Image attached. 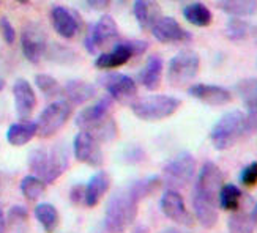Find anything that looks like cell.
Wrapping results in <instances>:
<instances>
[{"instance_id":"1","label":"cell","mask_w":257,"mask_h":233,"mask_svg":"<svg viewBox=\"0 0 257 233\" xmlns=\"http://www.w3.org/2000/svg\"><path fill=\"white\" fill-rule=\"evenodd\" d=\"M222 186V172L215 162H205L199 170L196 187L193 192V208L199 224L205 228H213L218 222V195Z\"/></svg>"},{"instance_id":"2","label":"cell","mask_w":257,"mask_h":233,"mask_svg":"<svg viewBox=\"0 0 257 233\" xmlns=\"http://www.w3.org/2000/svg\"><path fill=\"white\" fill-rule=\"evenodd\" d=\"M142 198L130 184L110 195L104 213V228L109 233H123L133 225L138 216V206Z\"/></svg>"},{"instance_id":"3","label":"cell","mask_w":257,"mask_h":233,"mask_svg":"<svg viewBox=\"0 0 257 233\" xmlns=\"http://www.w3.org/2000/svg\"><path fill=\"white\" fill-rule=\"evenodd\" d=\"M114 99L106 96L90 107L77 114L76 125L82 131L90 132L98 142H109L117 136V126L114 118L109 115L110 104Z\"/></svg>"},{"instance_id":"4","label":"cell","mask_w":257,"mask_h":233,"mask_svg":"<svg viewBox=\"0 0 257 233\" xmlns=\"http://www.w3.org/2000/svg\"><path fill=\"white\" fill-rule=\"evenodd\" d=\"M68 150L63 145L51 148H35L29 154V167L37 176L49 184L59 180L68 169Z\"/></svg>"},{"instance_id":"5","label":"cell","mask_w":257,"mask_h":233,"mask_svg":"<svg viewBox=\"0 0 257 233\" xmlns=\"http://www.w3.org/2000/svg\"><path fill=\"white\" fill-rule=\"evenodd\" d=\"M246 134V115L232 110L222 115L210 132V140L216 150H227Z\"/></svg>"},{"instance_id":"6","label":"cell","mask_w":257,"mask_h":233,"mask_svg":"<svg viewBox=\"0 0 257 233\" xmlns=\"http://www.w3.org/2000/svg\"><path fill=\"white\" fill-rule=\"evenodd\" d=\"M180 104V99L169 95H150L134 99L131 103V110L144 121H160L174 115Z\"/></svg>"},{"instance_id":"7","label":"cell","mask_w":257,"mask_h":233,"mask_svg":"<svg viewBox=\"0 0 257 233\" xmlns=\"http://www.w3.org/2000/svg\"><path fill=\"white\" fill-rule=\"evenodd\" d=\"M164 183L171 187H185L188 183H191L196 175V159L191 153L182 151L177 156H174L163 169Z\"/></svg>"},{"instance_id":"8","label":"cell","mask_w":257,"mask_h":233,"mask_svg":"<svg viewBox=\"0 0 257 233\" xmlns=\"http://www.w3.org/2000/svg\"><path fill=\"white\" fill-rule=\"evenodd\" d=\"M200 68V59L194 51H180L171 59L167 68V79L174 87H182L191 82Z\"/></svg>"},{"instance_id":"9","label":"cell","mask_w":257,"mask_h":233,"mask_svg":"<svg viewBox=\"0 0 257 233\" xmlns=\"http://www.w3.org/2000/svg\"><path fill=\"white\" fill-rule=\"evenodd\" d=\"M71 115V104L68 101H54L43 110L37 126L40 137H52L65 126Z\"/></svg>"},{"instance_id":"10","label":"cell","mask_w":257,"mask_h":233,"mask_svg":"<svg viewBox=\"0 0 257 233\" xmlns=\"http://www.w3.org/2000/svg\"><path fill=\"white\" fill-rule=\"evenodd\" d=\"M114 41H120V33H118L117 24L112 16L103 15L96 21V24H93L88 29L84 44L88 52L95 54L96 51L106 48L107 44Z\"/></svg>"},{"instance_id":"11","label":"cell","mask_w":257,"mask_h":233,"mask_svg":"<svg viewBox=\"0 0 257 233\" xmlns=\"http://www.w3.org/2000/svg\"><path fill=\"white\" fill-rule=\"evenodd\" d=\"M46 32L40 24H27L21 32V46L26 59L30 63H40L48 51Z\"/></svg>"},{"instance_id":"12","label":"cell","mask_w":257,"mask_h":233,"mask_svg":"<svg viewBox=\"0 0 257 233\" xmlns=\"http://www.w3.org/2000/svg\"><path fill=\"white\" fill-rule=\"evenodd\" d=\"M99 84H101L109 96L115 99L118 103H130L134 101L138 95V84L133 77L120 73H109L99 77Z\"/></svg>"},{"instance_id":"13","label":"cell","mask_w":257,"mask_h":233,"mask_svg":"<svg viewBox=\"0 0 257 233\" xmlns=\"http://www.w3.org/2000/svg\"><path fill=\"white\" fill-rule=\"evenodd\" d=\"M160 206H161L163 214L167 219L174 220V222L186 225V227H191L194 224V219L186 209V205H185L182 194L177 189H171L169 187L167 191H164V194L161 197V202H160Z\"/></svg>"},{"instance_id":"14","label":"cell","mask_w":257,"mask_h":233,"mask_svg":"<svg viewBox=\"0 0 257 233\" xmlns=\"http://www.w3.org/2000/svg\"><path fill=\"white\" fill-rule=\"evenodd\" d=\"M74 156L79 162H84L92 167H98L103 162V153L99 148V142L90 134V132L82 131L77 132L73 142Z\"/></svg>"},{"instance_id":"15","label":"cell","mask_w":257,"mask_h":233,"mask_svg":"<svg viewBox=\"0 0 257 233\" xmlns=\"http://www.w3.org/2000/svg\"><path fill=\"white\" fill-rule=\"evenodd\" d=\"M153 37L163 44H174V43H188L191 41L193 35L185 30L177 19L169 16H161L150 29Z\"/></svg>"},{"instance_id":"16","label":"cell","mask_w":257,"mask_h":233,"mask_svg":"<svg viewBox=\"0 0 257 233\" xmlns=\"http://www.w3.org/2000/svg\"><path fill=\"white\" fill-rule=\"evenodd\" d=\"M51 22L54 30L66 40L74 38L82 26V19L79 15L66 7H54L51 10Z\"/></svg>"},{"instance_id":"17","label":"cell","mask_w":257,"mask_h":233,"mask_svg":"<svg viewBox=\"0 0 257 233\" xmlns=\"http://www.w3.org/2000/svg\"><path fill=\"white\" fill-rule=\"evenodd\" d=\"M15 107L16 114L21 120H27L37 107V95L29 81L18 79L13 85Z\"/></svg>"},{"instance_id":"18","label":"cell","mask_w":257,"mask_h":233,"mask_svg":"<svg viewBox=\"0 0 257 233\" xmlns=\"http://www.w3.org/2000/svg\"><path fill=\"white\" fill-rule=\"evenodd\" d=\"M188 93L193 98L199 99L200 103L208 106H224L230 103L232 93L224 87L211 85V84H196L189 87Z\"/></svg>"},{"instance_id":"19","label":"cell","mask_w":257,"mask_h":233,"mask_svg":"<svg viewBox=\"0 0 257 233\" xmlns=\"http://www.w3.org/2000/svg\"><path fill=\"white\" fill-rule=\"evenodd\" d=\"M133 57H134V52L130 44V40L117 41L114 49L98 55L95 66L98 70H114V68H118V66H123L125 63H128Z\"/></svg>"},{"instance_id":"20","label":"cell","mask_w":257,"mask_h":233,"mask_svg":"<svg viewBox=\"0 0 257 233\" xmlns=\"http://www.w3.org/2000/svg\"><path fill=\"white\" fill-rule=\"evenodd\" d=\"M133 13L139 26L144 30H149L161 18V8L156 0H134Z\"/></svg>"},{"instance_id":"21","label":"cell","mask_w":257,"mask_h":233,"mask_svg":"<svg viewBox=\"0 0 257 233\" xmlns=\"http://www.w3.org/2000/svg\"><path fill=\"white\" fill-rule=\"evenodd\" d=\"M110 187V178L109 175L103 170L96 172L90 181L87 183L85 186V198H84V203L88 208H93L99 203V200L104 197V194L109 191Z\"/></svg>"},{"instance_id":"22","label":"cell","mask_w":257,"mask_h":233,"mask_svg":"<svg viewBox=\"0 0 257 233\" xmlns=\"http://www.w3.org/2000/svg\"><path fill=\"white\" fill-rule=\"evenodd\" d=\"M38 134L37 121L22 120L19 123H13L7 131V140L13 147H22L29 143L33 137Z\"/></svg>"},{"instance_id":"23","label":"cell","mask_w":257,"mask_h":233,"mask_svg":"<svg viewBox=\"0 0 257 233\" xmlns=\"http://www.w3.org/2000/svg\"><path fill=\"white\" fill-rule=\"evenodd\" d=\"M163 76V60L160 55H150L147 63L139 73V84L147 90H156L161 84Z\"/></svg>"},{"instance_id":"24","label":"cell","mask_w":257,"mask_h":233,"mask_svg":"<svg viewBox=\"0 0 257 233\" xmlns=\"http://www.w3.org/2000/svg\"><path fill=\"white\" fill-rule=\"evenodd\" d=\"M63 93L66 96V101L70 104H84L87 101H90V99L95 96V87L88 82H84V81H70L68 84L65 85L63 88Z\"/></svg>"},{"instance_id":"25","label":"cell","mask_w":257,"mask_h":233,"mask_svg":"<svg viewBox=\"0 0 257 233\" xmlns=\"http://www.w3.org/2000/svg\"><path fill=\"white\" fill-rule=\"evenodd\" d=\"M218 8L230 16L244 18L257 13V0H219Z\"/></svg>"},{"instance_id":"26","label":"cell","mask_w":257,"mask_h":233,"mask_svg":"<svg viewBox=\"0 0 257 233\" xmlns=\"http://www.w3.org/2000/svg\"><path fill=\"white\" fill-rule=\"evenodd\" d=\"M35 217L37 220L41 224L43 230L46 233H54L59 227V222H60V216H59V211L57 208L51 203H38L35 206Z\"/></svg>"},{"instance_id":"27","label":"cell","mask_w":257,"mask_h":233,"mask_svg":"<svg viewBox=\"0 0 257 233\" xmlns=\"http://www.w3.org/2000/svg\"><path fill=\"white\" fill-rule=\"evenodd\" d=\"M183 16L185 19L196 27H208L213 21V15L204 4H189L183 8Z\"/></svg>"},{"instance_id":"28","label":"cell","mask_w":257,"mask_h":233,"mask_svg":"<svg viewBox=\"0 0 257 233\" xmlns=\"http://www.w3.org/2000/svg\"><path fill=\"white\" fill-rule=\"evenodd\" d=\"M237 93L249 114H257V79L248 77L237 84Z\"/></svg>"},{"instance_id":"29","label":"cell","mask_w":257,"mask_h":233,"mask_svg":"<svg viewBox=\"0 0 257 233\" xmlns=\"http://www.w3.org/2000/svg\"><path fill=\"white\" fill-rule=\"evenodd\" d=\"M241 189L235 184H222L219 189L218 202L224 211H237L241 202Z\"/></svg>"},{"instance_id":"30","label":"cell","mask_w":257,"mask_h":233,"mask_svg":"<svg viewBox=\"0 0 257 233\" xmlns=\"http://www.w3.org/2000/svg\"><path fill=\"white\" fill-rule=\"evenodd\" d=\"M21 192L29 202H37L46 192V183L37 175H29L21 181Z\"/></svg>"},{"instance_id":"31","label":"cell","mask_w":257,"mask_h":233,"mask_svg":"<svg viewBox=\"0 0 257 233\" xmlns=\"http://www.w3.org/2000/svg\"><path fill=\"white\" fill-rule=\"evenodd\" d=\"M254 220L251 214L243 213V211H235L227 222V231L229 233H254Z\"/></svg>"},{"instance_id":"32","label":"cell","mask_w":257,"mask_h":233,"mask_svg":"<svg viewBox=\"0 0 257 233\" xmlns=\"http://www.w3.org/2000/svg\"><path fill=\"white\" fill-rule=\"evenodd\" d=\"M35 84L40 88V92L48 96V98H55L60 93H63V88L59 84V81L55 77L49 76V74H37L35 76Z\"/></svg>"},{"instance_id":"33","label":"cell","mask_w":257,"mask_h":233,"mask_svg":"<svg viewBox=\"0 0 257 233\" xmlns=\"http://www.w3.org/2000/svg\"><path fill=\"white\" fill-rule=\"evenodd\" d=\"M252 32V27L248 22H244L243 19L240 18H235L229 21L227 24V29H226V35L230 38V40H243L246 38L249 33Z\"/></svg>"},{"instance_id":"34","label":"cell","mask_w":257,"mask_h":233,"mask_svg":"<svg viewBox=\"0 0 257 233\" xmlns=\"http://www.w3.org/2000/svg\"><path fill=\"white\" fill-rule=\"evenodd\" d=\"M240 181L244 187H254L257 184V161H252L241 170Z\"/></svg>"},{"instance_id":"35","label":"cell","mask_w":257,"mask_h":233,"mask_svg":"<svg viewBox=\"0 0 257 233\" xmlns=\"http://www.w3.org/2000/svg\"><path fill=\"white\" fill-rule=\"evenodd\" d=\"M0 32H2V37L7 44H13L16 41V32L15 27L11 26V22L7 18L0 19Z\"/></svg>"},{"instance_id":"36","label":"cell","mask_w":257,"mask_h":233,"mask_svg":"<svg viewBox=\"0 0 257 233\" xmlns=\"http://www.w3.org/2000/svg\"><path fill=\"white\" fill-rule=\"evenodd\" d=\"M8 217H10V220L13 224L26 222V220H27V211H26V208H22V206H13L10 209Z\"/></svg>"},{"instance_id":"37","label":"cell","mask_w":257,"mask_h":233,"mask_svg":"<svg viewBox=\"0 0 257 233\" xmlns=\"http://www.w3.org/2000/svg\"><path fill=\"white\" fill-rule=\"evenodd\" d=\"M84 198H85V186H74L73 187V191H71V200L74 203H81L84 202Z\"/></svg>"},{"instance_id":"38","label":"cell","mask_w":257,"mask_h":233,"mask_svg":"<svg viewBox=\"0 0 257 233\" xmlns=\"http://www.w3.org/2000/svg\"><path fill=\"white\" fill-rule=\"evenodd\" d=\"M110 2L112 0H87V4L95 10H104L106 7H109Z\"/></svg>"},{"instance_id":"39","label":"cell","mask_w":257,"mask_h":233,"mask_svg":"<svg viewBox=\"0 0 257 233\" xmlns=\"http://www.w3.org/2000/svg\"><path fill=\"white\" fill-rule=\"evenodd\" d=\"M7 231V220H5V214L0 208V233H5Z\"/></svg>"},{"instance_id":"40","label":"cell","mask_w":257,"mask_h":233,"mask_svg":"<svg viewBox=\"0 0 257 233\" xmlns=\"http://www.w3.org/2000/svg\"><path fill=\"white\" fill-rule=\"evenodd\" d=\"M251 217H252V220H254V224L257 225V203H255V206H254V209H252Z\"/></svg>"},{"instance_id":"41","label":"cell","mask_w":257,"mask_h":233,"mask_svg":"<svg viewBox=\"0 0 257 233\" xmlns=\"http://www.w3.org/2000/svg\"><path fill=\"white\" fill-rule=\"evenodd\" d=\"M4 88H5V79L4 77H0V92H2Z\"/></svg>"},{"instance_id":"42","label":"cell","mask_w":257,"mask_h":233,"mask_svg":"<svg viewBox=\"0 0 257 233\" xmlns=\"http://www.w3.org/2000/svg\"><path fill=\"white\" fill-rule=\"evenodd\" d=\"M16 2H18V4H22V5H24V4H29L30 0H16Z\"/></svg>"},{"instance_id":"43","label":"cell","mask_w":257,"mask_h":233,"mask_svg":"<svg viewBox=\"0 0 257 233\" xmlns=\"http://www.w3.org/2000/svg\"><path fill=\"white\" fill-rule=\"evenodd\" d=\"M114 2H117L118 5H123V4L126 2V0H114Z\"/></svg>"},{"instance_id":"44","label":"cell","mask_w":257,"mask_h":233,"mask_svg":"<svg viewBox=\"0 0 257 233\" xmlns=\"http://www.w3.org/2000/svg\"><path fill=\"white\" fill-rule=\"evenodd\" d=\"M169 233H178V231H174V230H172V231H169Z\"/></svg>"}]
</instances>
